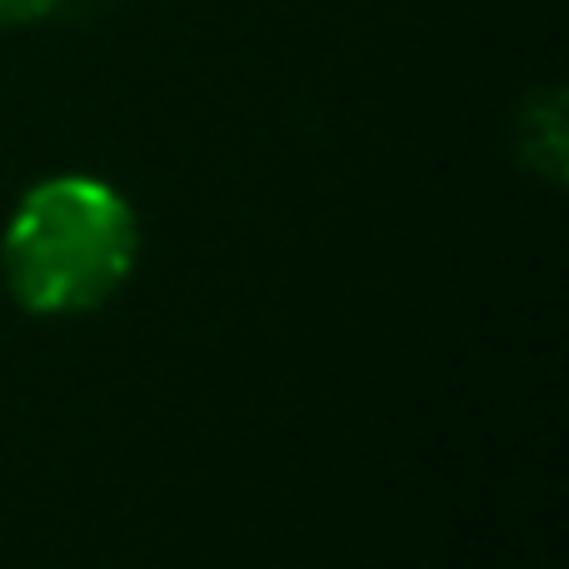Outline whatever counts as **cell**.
<instances>
[{"mask_svg": "<svg viewBox=\"0 0 569 569\" xmlns=\"http://www.w3.org/2000/svg\"><path fill=\"white\" fill-rule=\"evenodd\" d=\"M140 250L136 210L90 176H56L26 190L6 226V284L36 315H80L126 284Z\"/></svg>", "mask_w": 569, "mask_h": 569, "instance_id": "6da1fadb", "label": "cell"}, {"mask_svg": "<svg viewBox=\"0 0 569 569\" xmlns=\"http://www.w3.org/2000/svg\"><path fill=\"white\" fill-rule=\"evenodd\" d=\"M60 0H0V26H30V20H46Z\"/></svg>", "mask_w": 569, "mask_h": 569, "instance_id": "7a4b0ae2", "label": "cell"}]
</instances>
